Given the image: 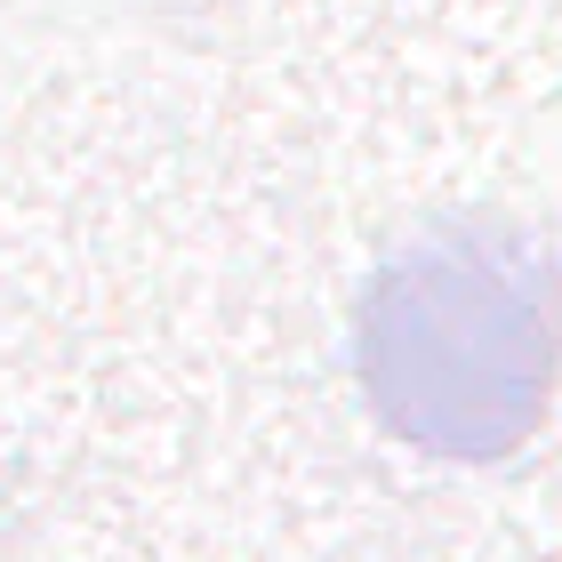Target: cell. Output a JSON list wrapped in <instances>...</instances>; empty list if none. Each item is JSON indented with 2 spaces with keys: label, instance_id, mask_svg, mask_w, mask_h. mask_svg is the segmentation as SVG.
Here are the masks:
<instances>
[{
  "label": "cell",
  "instance_id": "1",
  "mask_svg": "<svg viewBox=\"0 0 562 562\" xmlns=\"http://www.w3.org/2000/svg\"><path fill=\"white\" fill-rule=\"evenodd\" d=\"M370 418L450 467H491L539 434L562 378V266L498 217L394 249L353 314Z\"/></svg>",
  "mask_w": 562,
  "mask_h": 562
}]
</instances>
